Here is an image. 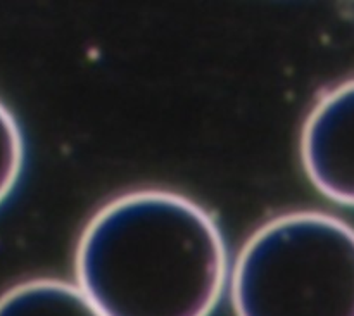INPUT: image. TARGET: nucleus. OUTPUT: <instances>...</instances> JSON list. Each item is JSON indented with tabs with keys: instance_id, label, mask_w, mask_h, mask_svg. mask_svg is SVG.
<instances>
[{
	"instance_id": "nucleus-2",
	"label": "nucleus",
	"mask_w": 354,
	"mask_h": 316,
	"mask_svg": "<svg viewBox=\"0 0 354 316\" xmlns=\"http://www.w3.org/2000/svg\"><path fill=\"white\" fill-rule=\"evenodd\" d=\"M235 316H354V228L318 211L263 225L232 273Z\"/></svg>"
},
{
	"instance_id": "nucleus-5",
	"label": "nucleus",
	"mask_w": 354,
	"mask_h": 316,
	"mask_svg": "<svg viewBox=\"0 0 354 316\" xmlns=\"http://www.w3.org/2000/svg\"><path fill=\"white\" fill-rule=\"evenodd\" d=\"M24 162V144L19 124L0 102V203L17 183Z\"/></svg>"
},
{
	"instance_id": "nucleus-3",
	"label": "nucleus",
	"mask_w": 354,
	"mask_h": 316,
	"mask_svg": "<svg viewBox=\"0 0 354 316\" xmlns=\"http://www.w3.org/2000/svg\"><path fill=\"white\" fill-rule=\"evenodd\" d=\"M301 158L325 197L354 206V80L332 89L313 107L303 128Z\"/></svg>"
},
{
	"instance_id": "nucleus-4",
	"label": "nucleus",
	"mask_w": 354,
	"mask_h": 316,
	"mask_svg": "<svg viewBox=\"0 0 354 316\" xmlns=\"http://www.w3.org/2000/svg\"><path fill=\"white\" fill-rule=\"evenodd\" d=\"M0 316H102L80 287L54 279L17 284L0 296Z\"/></svg>"
},
{
	"instance_id": "nucleus-1",
	"label": "nucleus",
	"mask_w": 354,
	"mask_h": 316,
	"mask_svg": "<svg viewBox=\"0 0 354 316\" xmlns=\"http://www.w3.org/2000/svg\"><path fill=\"white\" fill-rule=\"evenodd\" d=\"M227 270L209 213L168 190H137L107 203L76 249L78 287L102 316H209Z\"/></svg>"
}]
</instances>
